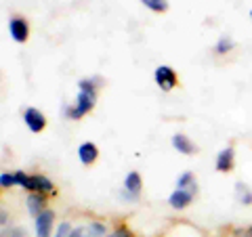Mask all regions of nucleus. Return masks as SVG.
<instances>
[{"mask_svg":"<svg viewBox=\"0 0 252 237\" xmlns=\"http://www.w3.org/2000/svg\"><path fill=\"white\" fill-rule=\"evenodd\" d=\"M23 189H28V191H38V193H53L55 191V187H53V183L46 177H42V175H34V177H28V183H26V187Z\"/></svg>","mask_w":252,"mask_h":237,"instance_id":"5","label":"nucleus"},{"mask_svg":"<svg viewBox=\"0 0 252 237\" xmlns=\"http://www.w3.org/2000/svg\"><path fill=\"white\" fill-rule=\"evenodd\" d=\"M53 220H55V212L53 210H44L42 214L36 218V237H51Z\"/></svg>","mask_w":252,"mask_h":237,"instance_id":"6","label":"nucleus"},{"mask_svg":"<svg viewBox=\"0 0 252 237\" xmlns=\"http://www.w3.org/2000/svg\"><path fill=\"white\" fill-rule=\"evenodd\" d=\"M116 237H130V233H128V229H124V227H120L118 229V231L114 233Z\"/></svg>","mask_w":252,"mask_h":237,"instance_id":"22","label":"nucleus"},{"mask_svg":"<svg viewBox=\"0 0 252 237\" xmlns=\"http://www.w3.org/2000/svg\"><path fill=\"white\" fill-rule=\"evenodd\" d=\"M233 168V149L227 147L217 155V170L219 172H229Z\"/></svg>","mask_w":252,"mask_h":237,"instance_id":"10","label":"nucleus"},{"mask_svg":"<svg viewBox=\"0 0 252 237\" xmlns=\"http://www.w3.org/2000/svg\"><path fill=\"white\" fill-rule=\"evenodd\" d=\"M13 185H17L15 183V175H9V172H2L0 175V187H13Z\"/></svg>","mask_w":252,"mask_h":237,"instance_id":"18","label":"nucleus"},{"mask_svg":"<svg viewBox=\"0 0 252 237\" xmlns=\"http://www.w3.org/2000/svg\"><path fill=\"white\" fill-rule=\"evenodd\" d=\"M26 204H28V210H30V214H32V216H36V218L40 216L42 212L46 210V208H44V204H46V202H44L42 193H32V195L28 197V202H26Z\"/></svg>","mask_w":252,"mask_h":237,"instance_id":"9","label":"nucleus"},{"mask_svg":"<svg viewBox=\"0 0 252 237\" xmlns=\"http://www.w3.org/2000/svg\"><path fill=\"white\" fill-rule=\"evenodd\" d=\"M149 11H156V13H164L168 9V0H141Z\"/></svg>","mask_w":252,"mask_h":237,"instance_id":"16","label":"nucleus"},{"mask_svg":"<svg viewBox=\"0 0 252 237\" xmlns=\"http://www.w3.org/2000/svg\"><path fill=\"white\" fill-rule=\"evenodd\" d=\"M80 92L76 97V103L69 107H63V114H65L69 120H80L82 116H86L94 107V101H97V86L93 80H80Z\"/></svg>","mask_w":252,"mask_h":237,"instance_id":"1","label":"nucleus"},{"mask_svg":"<svg viewBox=\"0 0 252 237\" xmlns=\"http://www.w3.org/2000/svg\"><path fill=\"white\" fill-rule=\"evenodd\" d=\"M0 225H2V227L6 225V212H4V210L0 212Z\"/></svg>","mask_w":252,"mask_h":237,"instance_id":"24","label":"nucleus"},{"mask_svg":"<svg viewBox=\"0 0 252 237\" xmlns=\"http://www.w3.org/2000/svg\"><path fill=\"white\" fill-rule=\"evenodd\" d=\"M124 191L130 193V195H135L139 200V193H141V177H139V172H128V175H126V178H124Z\"/></svg>","mask_w":252,"mask_h":237,"instance_id":"11","label":"nucleus"},{"mask_svg":"<svg viewBox=\"0 0 252 237\" xmlns=\"http://www.w3.org/2000/svg\"><path fill=\"white\" fill-rule=\"evenodd\" d=\"M105 237H116V235H114V233H112V235H105Z\"/></svg>","mask_w":252,"mask_h":237,"instance_id":"26","label":"nucleus"},{"mask_svg":"<svg viewBox=\"0 0 252 237\" xmlns=\"http://www.w3.org/2000/svg\"><path fill=\"white\" fill-rule=\"evenodd\" d=\"M195 185V178H193V172H183L179 178H177V189H191Z\"/></svg>","mask_w":252,"mask_h":237,"instance_id":"15","label":"nucleus"},{"mask_svg":"<svg viewBox=\"0 0 252 237\" xmlns=\"http://www.w3.org/2000/svg\"><path fill=\"white\" fill-rule=\"evenodd\" d=\"M97 155H99V149L94 143H91V141H86V143H82L80 147H78V157H80V162L84 166L93 164L94 160H97Z\"/></svg>","mask_w":252,"mask_h":237,"instance_id":"7","label":"nucleus"},{"mask_svg":"<svg viewBox=\"0 0 252 237\" xmlns=\"http://www.w3.org/2000/svg\"><path fill=\"white\" fill-rule=\"evenodd\" d=\"M23 120H26V126L32 132H40L46 126V120H44L42 112H38L36 107H28L26 114H23Z\"/></svg>","mask_w":252,"mask_h":237,"instance_id":"3","label":"nucleus"},{"mask_svg":"<svg viewBox=\"0 0 252 237\" xmlns=\"http://www.w3.org/2000/svg\"><path fill=\"white\" fill-rule=\"evenodd\" d=\"M233 46H235V44H233V40H231L229 36H220L219 42H217V46H215V53H217V55H225V53H229Z\"/></svg>","mask_w":252,"mask_h":237,"instance_id":"14","label":"nucleus"},{"mask_svg":"<svg viewBox=\"0 0 252 237\" xmlns=\"http://www.w3.org/2000/svg\"><path fill=\"white\" fill-rule=\"evenodd\" d=\"M248 235H250V237H252V227H250V229H248Z\"/></svg>","mask_w":252,"mask_h":237,"instance_id":"25","label":"nucleus"},{"mask_svg":"<svg viewBox=\"0 0 252 237\" xmlns=\"http://www.w3.org/2000/svg\"><path fill=\"white\" fill-rule=\"evenodd\" d=\"M250 19H252V11H250Z\"/></svg>","mask_w":252,"mask_h":237,"instance_id":"27","label":"nucleus"},{"mask_svg":"<svg viewBox=\"0 0 252 237\" xmlns=\"http://www.w3.org/2000/svg\"><path fill=\"white\" fill-rule=\"evenodd\" d=\"M15 183H17L19 187H26V183H28V175H26V172H21V170L15 172Z\"/></svg>","mask_w":252,"mask_h":237,"instance_id":"21","label":"nucleus"},{"mask_svg":"<svg viewBox=\"0 0 252 237\" xmlns=\"http://www.w3.org/2000/svg\"><path fill=\"white\" fill-rule=\"evenodd\" d=\"M72 231H74V229H72V225H69V223H61L59 229H57V233H55V237H69V235H72Z\"/></svg>","mask_w":252,"mask_h":237,"instance_id":"19","label":"nucleus"},{"mask_svg":"<svg viewBox=\"0 0 252 237\" xmlns=\"http://www.w3.org/2000/svg\"><path fill=\"white\" fill-rule=\"evenodd\" d=\"M9 31L13 36L15 42H26L28 36H30V28H28V21L21 19V17H13L9 21Z\"/></svg>","mask_w":252,"mask_h":237,"instance_id":"4","label":"nucleus"},{"mask_svg":"<svg viewBox=\"0 0 252 237\" xmlns=\"http://www.w3.org/2000/svg\"><path fill=\"white\" fill-rule=\"evenodd\" d=\"M89 231L93 237H105V227L101 223H91L89 225Z\"/></svg>","mask_w":252,"mask_h":237,"instance_id":"17","label":"nucleus"},{"mask_svg":"<svg viewBox=\"0 0 252 237\" xmlns=\"http://www.w3.org/2000/svg\"><path fill=\"white\" fill-rule=\"evenodd\" d=\"M235 191H238V200L244 204V206H250V204H252V193H250V189L244 185V183H235Z\"/></svg>","mask_w":252,"mask_h":237,"instance_id":"13","label":"nucleus"},{"mask_svg":"<svg viewBox=\"0 0 252 237\" xmlns=\"http://www.w3.org/2000/svg\"><path fill=\"white\" fill-rule=\"evenodd\" d=\"M69 237H93V235H91V231L86 227H76Z\"/></svg>","mask_w":252,"mask_h":237,"instance_id":"20","label":"nucleus"},{"mask_svg":"<svg viewBox=\"0 0 252 237\" xmlns=\"http://www.w3.org/2000/svg\"><path fill=\"white\" fill-rule=\"evenodd\" d=\"M11 237H28V235H26V231H23V229L17 227V229H13V231H11Z\"/></svg>","mask_w":252,"mask_h":237,"instance_id":"23","label":"nucleus"},{"mask_svg":"<svg viewBox=\"0 0 252 237\" xmlns=\"http://www.w3.org/2000/svg\"><path fill=\"white\" fill-rule=\"evenodd\" d=\"M191 197H193L191 191H187V189H177V191L168 197V204L172 208L181 210V208H187L189 204H191Z\"/></svg>","mask_w":252,"mask_h":237,"instance_id":"8","label":"nucleus"},{"mask_svg":"<svg viewBox=\"0 0 252 237\" xmlns=\"http://www.w3.org/2000/svg\"><path fill=\"white\" fill-rule=\"evenodd\" d=\"M154 80L164 92H168L177 86V74L170 65H160V67H156V72H154Z\"/></svg>","mask_w":252,"mask_h":237,"instance_id":"2","label":"nucleus"},{"mask_svg":"<svg viewBox=\"0 0 252 237\" xmlns=\"http://www.w3.org/2000/svg\"><path fill=\"white\" fill-rule=\"evenodd\" d=\"M172 147H175L179 153H183V155H191L195 151L193 143L185 137V134H175V137H172Z\"/></svg>","mask_w":252,"mask_h":237,"instance_id":"12","label":"nucleus"}]
</instances>
